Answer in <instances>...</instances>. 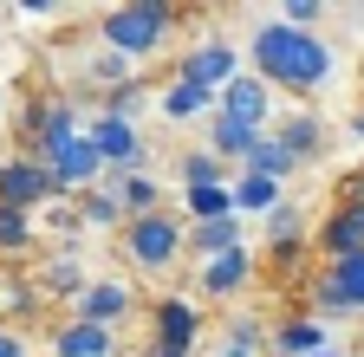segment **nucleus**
Instances as JSON below:
<instances>
[{
    "label": "nucleus",
    "instance_id": "obj_1",
    "mask_svg": "<svg viewBox=\"0 0 364 357\" xmlns=\"http://www.w3.org/2000/svg\"><path fill=\"white\" fill-rule=\"evenodd\" d=\"M247 59H254V78L280 84V92H318L332 78V46L318 33H306V26H287V20L254 26Z\"/></svg>",
    "mask_w": 364,
    "mask_h": 357
},
{
    "label": "nucleus",
    "instance_id": "obj_2",
    "mask_svg": "<svg viewBox=\"0 0 364 357\" xmlns=\"http://www.w3.org/2000/svg\"><path fill=\"white\" fill-rule=\"evenodd\" d=\"M169 26H176V0H124V7H111L98 20V46L136 65V59L163 53Z\"/></svg>",
    "mask_w": 364,
    "mask_h": 357
},
{
    "label": "nucleus",
    "instance_id": "obj_3",
    "mask_svg": "<svg viewBox=\"0 0 364 357\" xmlns=\"http://www.w3.org/2000/svg\"><path fill=\"white\" fill-rule=\"evenodd\" d=\"M117 234H124V253H130V266H144V273H169V266L182 260V221H176L169 208L124 221Z\"/></svg>",
    "mask_w": 364,
    "mask_h": 357
},
{
    "label": "nucleus",
    "instance_id": "obj_4",
    "mask_svg": "<svg viewBox=\"0 0 364 357\" xmlns=\"http://www.w3.org/2000/svg\"><path fill=\"white\" fill-rule=\"evenodd\" d=\"M196 338H202V312L169 292L156 299V319H150V357H196Z\"/></svg>",
    "mask_w": 364,
    "mask_h": 357
},
{
    "label": "nucleus",
    "instance_id": "obj_5",
    "mask_svg": "<svg viewBox=\"0 0 364 357\" xmlns=\"http://www.w3.org/2000/svg\"><path fill=\"white\" fill-rule=\"evenodd\" d=\"M46 175H53V189L59 195H72V189H91V182H98V175H105V163H98V143H91L85 137V130H78V137H65V143H53V150H46V156H33Z\"/></svg>",
    "mask_w": 364,
    "mask_h": 357
},
{
    "label": "nucleus",
    "instance_id": "obj_6",
    "mask_svg": "<svg viewBox=\"0 0 364 357\" xmlns=\"http://www.w3.org/2000/svg\"><path fill=\"white\" fill-rule=\"evenodd\" d=\"M215 111L235 117V123H247V130H267V123H273V84L254 78V72H235V78L215 92Z\"/></svg>",
    "mask_w": 364,
    "mask_h": 357
},
{
    "label": "nucleus",
    "instance_id": "obj_7",
    "mask_svg": "<svg viewBox=\"0 0 364 357\" xmlns=\"http://www.w3.org/2000/svg\"><path fill=\"white\" fill-rule=\"evenodd\" d=\"M46 202H59V189H53V175H46L33 156H7L0 163V208H46Z\"/></svg>",
    "mask_w": 364,
    "mask_h": 357
},
{
    "label": "nucleus",
    "instance_id": "obj_8",
    "mask_svg": "<svg viewBox=\"0 0 364 357\" xmlns=\"http://www.w3.org/2000/svg\"><path fill=\"white\" fill-rule=\"evenodd\" d=\"M91 143H98V163H105V175H136L144 169V137L130 130V117H98L85 130Z\"/></svg>",
    "mask_w": 364,
    "mask_h": 357
},
{
    "label": "nucleus",
    "instance_id": "obj_9",
    "mask_svg": "<svg viewBox=\"0 0 364 357\" xmlns=\"http://www.w3.org/2000/svg\"><path fill=\"white\" fill-rule=\"evenodd\" d=\"M130 286L124 280H85L78 292H72V319H85V325H105V331H117L124 319H130Z\"/></svg>",
    "mask_w": 364,
    "mask_h": 357
},
{
    "label": "nucleus",
    "instance_id": "obj_10",
    "mask_svg": "<svg viewBox=\"0 0 364 357\" xmlns=\"http://www.w3.org/2000/svg\"><path fill=\"white\" fill-rule=\"evenodd\" d=\"M247 280H254V253H247V241H241V247H228V253H208V260L196 266V286H202L208 299L241 292Z\"/></svg>",
    "mask_w": 364,
    "mask_h": 357
},
{
    "label": "nucleus",
    "instance_id": "obj_11",
    "mask_svg": "<svg viewBox=\"0 0 364 357\" xmlns=\"http://www.w3.org/2000/svg\"><path fill=\"white\" fill-rule=\"evenodd\" d=\"M235 72H241V53L228 46V39H202V46L176 65V78H196V84H208V92H221Z\"/></svg>",
    "mask_w": 364,
    "mask_h": 357
},
{
    "label": "nucleus",
    "instance_id": "obj_12",
    "mask_svg": "<svg viewBox=\"0 0 364 357\" xmlns=\"http://www.w3.org/2000/svg\"><path fill=\"white\" fill-rule=\"evenodd\" d=\"M318 253L338 260V253H364V202H338L318 228Z\"/></svg>",
    "mask_w": 364,
    "mask_h": 357
},
{
    "label": "nucleus",
    "instance_id": "obj_13",
    "mask_svg": "<svg viewBox=\"0 0 364 357\" xmlns=\"http://www.w3.org/2000/svg\"><path fill=\"white\" fill-rule=\"evenodd\" d=\"M53 357H117V331L85 325V319H65L53 331Z\"/></svg>",
    "mask_w": 364,
    "mask_h": 357
},
{
    "label": "nucleus",
    "instance_id": "obj_14",
    "mask_svg": "<svg viewBox=\"0 0 364 357\" xmlns=\"http://www.w3.org/2000/svg\"><path fill=\"white\" fill-rule=\"evenodd\" d=\"M156 111H163L169 123H189V117H208V111H215V92H208V84H196V78H169L163 92H156Z\"/></svg>",
    "mask_w": 364,
    "mask_h": 357
},
{
    "label": "nucleus",
    "instance_id": "obj_15",
    "mask_svg": "<svg viewBox=\"0 0 364 357\" xmlns=\"http://www.w3.org/2000/svg\"><path fill=\"white\" fill-rule=\"evenodd\" d=\"M273 357H306V351H326V319H312V312H293V319L273 325Z\"/></svg>",
    "mask_w": 364,
    "mask_h": 357
},
{
    "label": "nucleus",
    "instance_id": "obj_16",
    "mask_svg": "<svg viewBox=\"0 0 364 357\" xmlns=\"http://www.w3.org/2000/svg\"><path fill=\"white\" fill-rule=\"evenodd\" d=\"M241 247V214H215V221H196V228H182V253H228Z\"/></svg>",
    "mask_w": 364,
    "mask_h": 357
},
{
    "label": "nucleus",
    "instance_id": "obj_17",
    "mask_svg": "<svg viewBox=\"0 0 364 357\" xmlns=\"http://www.w3.org/2000/svg\"><path fill=\"white\" fill-rule=\"evenodd\" d=\"M273 137H280V150H287L293 163H312L318 150H326V123H318L312 111H293V117H280Z\"/></svg>",
    "mask_w": 364,
    "mask_h": 357
},
{
    "label": "nucleus",
    "instance_id": "obj_18",
    "mask_svg": "<svg viewBox=\"0 0 364 357\" xmlns=\"http://www.w3.org/2000/svg\"><path fill=\"white\" fill-rule=\"evenodd\" d=\"M241 169H247V175H267V182H287L299 163L280 150V137H273V130H260V137L247 143V156H241Z\"/></svg>",
    "mask_w": 364,
    "mask_h": 357
},
{
    "label": "nucleus",
    "instance_id": "obj_19",
    "mask_svg": "<svg viewBox=\"0 0 364 357\" xmlns=\"http://www.w3.org/2000/svg\"><path fill=\"white\" fill-rule=\"evenodd\" d=\"M260 137V130H247V123H235V117H221V111H208V156H221V163H241L247 156V143Z\"/></svg>",
    "mask_w": 364,
    "mask_h": 357
},
{
    "label": "nucleus",
    "instance_id": "obj_20",
    "mask_svg": "<svg viewBox=\"0 0 364 357\" xmlns=\"http://www.w3.org/2000/svg\"><path fill=\"white\" fill-rule=\"evenodd\" d=\"M78 221L85 228H124V202H117V182H105V189H85V202H78Z\"/></svg>",
    "mask_w": 364,
    "mask_h": 357
},
{
    "label": "nucleus",
    "instance_id": "obj_21",
    "mask_svg": "<svg viewBox=\"0 0 364 357\" xmlns=\"http://www.w3.org/2000/svg\"><path fill=\"white\" fill-rule=\"evenodd\" d=\"M228 202H235V214H267L273 202H280V182H267V175H235V189H228Z\"/></svg>",
    "mask_w": 364,
    "mask_h": 357
},
{
    "label": "nucleus",
    "instance_id": "obj_22",
    "mask_svg": "<svg viewBox=\"0 0 364 357\" xmlns=\"http://www.w3.org/2000/svg\"><path fill=\"white\" fill-rule=\"evenodd\" d=\"M260 221H267V253H273V247H299V234H306V214H299L293 202H273Z\"/></svg>",
    "mask_w": 364,
    "mask_h": 357
},
{
    "label": "nucleus",
    "instance_id": "obj_23",
    "mask_svg": "<svg viewBox=\"0 0 364 357\" xmlns=\"http://www.w3.org/2000/svg\"><path fill=\"white\" fill-rule=\"evenodd\" d=\"M326 273H332V286L345 292V305L364 312V253H338V260H326Z\"/></svg>",
    "mask_w": 364,
    "mask_h": 357
},
{
    "label": "nucleus",
    "instance_id": "obj_24",
    "mask_svg": "<svg viewBox=\"0 0 364 357\" xmlns=\"http://www.w3.org/2000/svg\"><path fill=\"white\" fill-rule=\"evenodd\" d=\"M182 208H189V221H215V214H235V202H228V182H202V189H182Z\"/></svg>",
    "mask_w": 364,
    "mask_h": 357
},
{
    "label": "nucleus",
    "instance_id": "obj_25",
    "mask_svg": "<svg viewBox=\"0 0 364 357\" xmlns=\"http://www.w3.org/2000/svg\"><path fill=\"white\" fill-rule=\"evenodd\" d=\"M182 182H189V189H202V182H228V163L208 156V150H189V156H182Z\"/></svg>",
    "mask_w": 364,
    "mask_h": 357
},
{
    "label": "nucleus",
    "instance_id": "obj_26",
    "mask_svg": "<svg viewBox=\"0 0 364 357\" xmlns=\"http://www.w3.org/2000/svg\"><path fill=\"white\" fill-rule=\"evenodd\" d=\"M26 241H33V214H26V208H0V247L20 253Z\"/></svg>",
    "mask_w": 364,
    "mask_h": 357
},
{
    "label": "nucleus",
    "instance_id": "obj_27",
    "mask_svg": "<svg viewBox=\"0 0 364 357\" xmlns=\"http://www.w3.org/2000/svg\"><path fill=\"white\" fill-rule=\"evenodd\" d=\"M136 104H144V92H136V84H111V92L98 98V117H130Z\"/></svg>",
    "mask_w": 364,
    "mask_h": 357
},
{
    "label": "nucleus",
    "instance_id": "obj_28",
    "mask_svg": "<svg viewBox=\"0 0 364 357\" xmlns=\"http://www.w3.org/2000/svg\"><path fill=\"white\" fill-rule=\"evenodd\" d=\"M46 286H53V292H78V286H85V273H78V260H72V253H59L53 266H46Z\"/></svg>",
    "mask_w": 364,
    "mask_h": 357
},
{
    "label": "nucleus",
    "instance_id": "obj_29",
    "mask_svg": "<svg viewBox=\"0 0 364 357\" xmlns=\"http://www.w3.org/2000/svg\"><path fill=\"white\" fill-rule=\"evenodd\" d=\"M91 78H98L105 92H111V84H130V59H117V53H98V59H91Z\"/></svg>",
    "mask_w": 364,
    "mask_h": 357
},
{
    "label": "nucleus",
    "instance_id": "obj_30",
    "mask_svg": "<svg viewBox=\"0 0 364 357\" xmlns=\"http://www.w3.org/2000/svg\"><path fill=\"white\" fill-rule=\"evenodd\" d=\"M228 344H235V351H260V344H267V331H260V319H247V312H241V319H235V325H228Z\"/></svg>",
    "mask_w": 364,
    "mask_h": 357
},
{
    "label": "nucleus",
    "instance_id": "obj_31",
    "mask_svg": "<svg viewBox=\"0 0 364 357\" xmlns=\"http://www.w3.org/2000/svg\"><path fill=\"white\" fill-rule=\"evenodd\" d=\"M280 7H287V13H280L287 26H306V33H312V20L326 13V0H280Z\"/></svg>",
    "mask_w": 364,
    "mask_h": 357
},
{
    "label": "nucleus",
    "instance_id": "obj_32",
    "mask_svg": "<svg viewBox=\"0 0 364 357\" xmlns=\"http://www.w3.org/2000/svg\"><path fill=\"white\" fill-rule=\"evenodd\" d=\"M0 357H26V338L20 331H0Z\"/></svg>",
    "mask_w": 364,
    "mask_h": 357
},
{
    "label": "nucleus",
    "instance_id": "obj_33",
    "mask_svg": "<svg viewBox=\"0 0 364 357\" xmlns=\"http://www.w3.org/2000/svg\"><path fill=\"white\" fill-rule=\"evenodd\" d=\"M20 7H26V13H59L65 0H20Z\"/></svg>",
    "mask_w": 364,
    "mask_h": 357
},
{
    "label": "nucleus",
    "instance_id": "obj_34",
    "mask_svg": "<svg viewBox=\"0 0 364 357\" xmlns=\"http://www.w3.org/2000/svg\"><path fill=\"white\" fill-rule=\"evenodd\" d=\"M215 357H260V351H235V344H221V351H215Z\"/></svg>",
    "mask_w": 364,
    "mask_h": 357
},
{
    "label": "nucleus",
    "instance_id": "obj_35",
    "mask_svg": "<svg viewBox=\"0 0 364 357\" xmlns=\"http://www.w3.org/2000/svg\"><path fill=\"white\" fill-rule=\"evenodd\" d=\"M351 130H358V137H364V111H358V123H351Z\"/></svg>",
    "mask_w": 364,
    "mask_h": 357
}]
</instances>
